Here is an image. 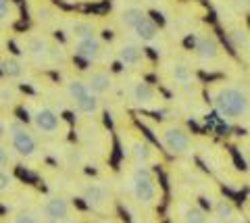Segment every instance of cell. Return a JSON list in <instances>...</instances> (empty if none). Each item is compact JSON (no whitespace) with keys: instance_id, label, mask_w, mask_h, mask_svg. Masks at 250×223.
Returning a JSON list of instances; mask_svg holds the SVG:
<instances>
[{"instance_id":"6da1fadb","label":"cell","mask_w":250,"mask_h":223,"mask_svg":"<svg viewBox=\"0 0 250 223\" xmlns=\"http://www.w3.org/2000/svg\"><path fill=\"white\" fill-rule=\"evenodd\" d=\"M210 98H213V106L219 117L228 121H238L250 113V98L236 86H228V83L219 86L213 90Z\"/></svg>"},{"instance_id":"7a4b0ae2","label":"cell","mask_w":250,"mask_h":223,"mask_svg":"<svg viewBox=\"0 0 250 223\" xmlns=\"http://www.w3.org/2000/svg\"><path fill=\"white\" fill-rule=\"evenodd\" d=\"M129 190L138 203L146 206H154L159 203V186H156L154 173L146 165H136L129 173Z\"/></svg>"},{"instance_id":"3957f363","label":"cell","mask_w":250,"mask_h":223,"mask_svg":"<svg viewBox=\"0 0 250 223\" xmlns=\"http://www.w3.org/2000/svg\"><path fill=\"white\" fill-rule=\"evenodd\" d=\"M156 138L163 144V148L175 157H186L192 152V138L190 132L179 125V123H165V125L159 127Z\"/></svg>"},{"instance_id":"277c9868","label":"cell","mask_w":250,"mask_h":223,"mask_svg":"<svg viewBox=\"0 0 250 223\" xmlns=\"http://www.w3.org/2000/svg\"><path fill=\"white\" fill-rule=\"evenodd\" d=\"M6 134H9L11 148L23 159H34L40 152V144H38L36 134H31L29 129L23 125L21 121H11L6 125Z\"/></svg>"},{"instance_id":"5b68a950","label":"cell","mask_w":250,"mask_h":223,"mask_svg":"<svg viewBox=\"0 0 250 223\" xmlns=\"http://www.w3.org/2000/svg\"><path fill=\"white\" fill-rule=\"evenodd\" d=\"M123 148L136 165H150L154 159V148L142 134H123Z\"/></svg>"},{"instance_id":"8992f818","label":"cell","mask_w":250,"mask_h":223,"mask_svg":"<svg viewBox=\"0 0 250 223\" xmlns=\"http://www.w3.org/2000/svg\"><path fill=\"white\" fill-rule=\"evenodd\" d=\"M40 217L46 223H67L71 221V204L62 196H50L40 206Z\"/></svg>"},{"instance_id":"52a82bcc","label":"cell","mask_w":250,"mask_h":223,"mask_svg":"<svg viewBox=\"0 0 250 223\" xmlns=\"http://www.w3.org/2000/svg\"><path fill=\"white\" fill-rule=\"evenodd\" d=\"M31 121H34V127L38 129V134H42V136H59L61 125H62L59 113L46 104H40L38 109H34Z\"/></svg>"},{"instance_id":"ba28073f","label":"cell","mask_w":250,"mask_h":223,"mask_svg":"<svg viewBox=\"0 0 250 223\" xmlns=\"http://www.w3.org/2000/svg\"><path fill=\"white\" fill-rule=\"evenodd\" d=\"M127 94H129V101L136 106H142V109H154L156 102L161 101L156 88L150 86V83L144 81V80H138L134 83H129Z\"/></svg>"},{"instance_id":"9c48e42d","label":"cell","mask_w":250,"mask_h":223,"mask_svg":"<svg viewBox=\"0 0 250 223\" xmlns=\"http://www.w3.org/2000/svg\"><path fill=\"white\" fill-rule=\"evenodd\" d=\"M48 48L50 42L46 40L40 34H29L25 36V44H23V52L36 63H42V61H48Z\"/></svg>"},{"instance_id":"30bf717a","label":"cell","mask_w":250,"mask_h":223,"mask_svg":"<svg viewBox=\"0 0 250 223\" xmlns=\"http://www.w3.org/2000/svg\"><path fill=\"white\" fill-rule=\"evenodd\" d=\"M75 55L83 59V61H98L103 57V40H100L98 36H90V38H82V40H75V46H73Z\"/></svg>"},{"instance_id":"8fae6325","label":"cell","mask_w":250,"mask_h":223,"mask_svg":"<svg viewBox=\"0 0 250 223\" xmlns=\"http://www.w3.org/2000/svg\"><path fill=\"white\" fill-rule=\"evenodd\" d=\"M194 50H196V57L202 63H215L219 57V44L213 36H198L196 42H194Z\"/></svg>"},{"instance_id":"7c38bea8","label":"cell","mask_w":250,"mask_h":223,"mask_svg":"<svg viewBox=\"0 0 250 223\" xmlns=\"http://www.w3.org/2000/svg\"><path fill=\"white\" fill-rule=\"evenodd\" d=\"M169 78H171V81H173V83H177L182 90H192V86H194L192 67L188 63H184V61H175V63H171Z\"/></svg>"},{"instance_id":"4fadbf2b","label":"cell","mask_w":250,"mask_h":223,"mask_svg":"<svg viewBox=\"0 0 250 223\" xmlns=\"http://www.w3.org/2000/svg\"><path fill=\"white\" fill-rule=\"evenodd\" d=\"M85 83H88V88H90L92 94L103 96V94H106V92H111L113 78H111V73H108V71H104V69H94V71L88 73V80H85Z\"/></svg>"},{"instance_id":"5bb4252c","label":"cell","mask_w":250,"mask_h":223,"mask_svg":"<svg viewBox=\"0 0 250 223\" xmlns=\"http://www.w3.org/2000/svg\"><path fill=\"white\" fill-rule=\"evenodd\" d=\"M82 196H83V201L92 206H103L111 201V194H108L106 186H103V183H90V186H85Z\"/></svg>"},{"instance_id":"9a60e30c","label":"cell","mask_w":250,"mask_h":223,"mask_svg":"<svg viewBox=\"0 0 250 223\" xmlns=\"http://www.w3.org/2000/svg\"><path fill=\"white\" fill-rule=\"evenodd\" d=\"M117 57H119V63L123 67H138L142 63V48L134 42H125L117 52Z\"/></svg>"},{"instance_id":"2e32d148","label":"cell","mask_w":250,"mask_h":223,"mask_svg":"<svg viewBox=\"0 0 250 223\" xmlns=\"http://www.w3.org/2000/svg\"><path fill=\"white\" fill-rule=\"evenodd\" d=\"M131 32L136 34L138 40H142V42H154L156 36H159V27H156V23L146 15V17L140 21L138 25L131 29Z\"/></svg>"},{"instance_id":"e0dca14e","label":"cell","mask_w":250,"mask_h":223,"mask_svg":"<svg viewBox=\"0 0 250 223\" xmlns=\"http://www.w3.org/2000/svg\"><path fill=\"white\" fill-rule=\"evenodd\" d=\"M0 71H2L6 78L9 80H19L21 75H23V63L19 59H15V57H6V59H2L0 61Z\"/></svg>"},{"instance_id":"ac0fdd59","label":"cell","mask_w":250,"mask_h":223,"mask_svg":"<svg viewBox=\"0 0 250 223\" xmlns=\"http://www.w3.org/2000/svg\"><path fill=\"white\" fill-rule=\"evenodd\" d=\"M75 109H77V113L92 117V115H96L100 111V101H98L96 94H92L90 92V94H85L83 98H80V101L75 102Z\"/></svg>"},{"instance_id":"d6986e66","label":"cell","mask_w":250,"mask_h":223,"mask_svg":"<svg viewBox=\"0 0 250 223\" xmlns=\"http://www.w3.org/2000/svg\"><path fill=\"white\" fill-rule=\"evenodd\" d=\"M182 219L184 223H207V213L194 203L182 204Z\"/></svg>"},{"instance_id":"ffe728a7","label":"cell","mask_w":250,"mask_h":223,"mask_svg":"<svg viewBox=\"0 0 250 223\" xmlns=\"http://www.w3.org/2000/svg\"><path fill=\"white\" fill-rule=\"evenodd\" d=\"M65 90H67V96L73 101V104L80 101V98H83L85 94H90V88L83 80H69L65 83Z\"/></svg>"},{"instance_id":"44dd1931","label":"cell","mask_w":250,"mask_h":223,"mask_svg":"<svg viewBox=\"0 0 250 223\" xmlns=\"http://www.w3.org/2000/svg\"><path fill=\"white\" fill-rule=\"evenodd\" d=\"M144 17H146V13L140 9V6H127V9L121 13V23H123V27L134 29Z\"/></svg>"},{"instance_id":"7402d4cb","label":"cell","mask_w":250,"mask_h":223,"mask_svg":"<svg viewBox=\"0 0 250 223\" xmlns=\"http://www.w3.org/2000/svg\"><path fill=\"white\" fill-rule=\"evenodd\" d=\"M69 34H71L75 40H82V38L96 36V29H94V23H90V21H73L71 25H69Z\"/></svg>"},{"instance_id":"603a6c76","label":"cell","mask_w":250,"mask_h":223,"mask_svg":"<svg viewBox=\"0 0 250 223\" xmlns=\"http://www.w3.org/2000/svg\"><path fill=\"white\" fill-rule=\"evenodd\" d=\"M19 101V92L13 83H0V104L2 106H13Z\"/></svg>"},{"instance_id":"cb8c5ba5","label":"cell","mask_w":250,"mask_h":223,"mask_svg":"<svg viewBox=\"0 0 250 223\" xmlns=\"http://www.w3.org/2000/svg\"><path fill=\"white\" fill-rule=\"evenodd\" d=\"M215 217L221 221V223H231L233 217H236V211L228 201H219L215 204Z\"/></svg>"},{"instance_id":"d4e9b609","label":"cell","mask_w":250,"mask_h":223,"mask_svg":"<svg viewBox=\"0 0 250 223\" xmlns=\"http://www.w3.org/2000/svg\"><path fill=\"white\" fill-rule=\"evenodd\" d=\"M231 44L236 46V48L240 50H248L250 48V34L246 32V29H242V27H236V29H231Z\"/></svg>"},{"instance_id":"484cf974","label":"cell","mask_w":250,"mask_h":223,"mask_svg":"<svg viewBox=\"0 0 250 223\" xmlns=\"http://www.w3.org/2000/svg\"><path fill=\"white\" fill-rule=\"evenodd\" d=\"M15 188H17L15 178L6 171V169H0V194H11Z\"/></svg>"},{"instance_id":"4316f807","label":"cell","mask_w":250,"mask_h":223,"mask_svg":"<svg viewBox=\"0 0 250 223\" xmlns=\"http://www.w3.org/2000/svg\"><path fill=\"white\" fill-rule=\"evenodd\" d=\"M9 223H40V219H38L34 213H29V211H19V213L11 215Z\"/></svg>"},{"instance_id":"83f0119b","label":"cell","mask_w":250,"mask_h":223,"mask_svg":"<svg viewBox=\"0 0 250 223\" xmlns=\"http://www.w3.org/2000/svg\"><path fill=\"white\" fill-rule=\"evenodd\" d=\"M13 19V0H0V25Z\"/></svg>"},{"instance_id":"f1b7e54d","label":"cell","mask_w":250,"mask_h":223,"mask_svg":"<svg viewBox=\"0 0 250 223\" xmlns=\"http://www.w3.org/2000/svg\"><path fill=\"white\" fill-rule=\"evenodd\" d=\"M13 163V157H11V150H9V146L0 142V169H6V167H11Z\"/></svg>"},{"instance_id":"f546056e","label":"cell","mask_w":250,"mask_h":223,"mask_svg":"<svg viewBox=\"0 0 250 223\" xmlns=\"http://www.w3.org/2000/svg\"><path fill=\"white\" fill-rule=\"evenodd\" d=\"M82 161H83L82 150H77V148H69L67 150V163H69V167H80Z\"/></svg>"},{"instance_id":"4dcf8cb0","label":"cell","mask_w":250,"mask_h":223,"mask_svg":"<svg viewBox=\"0 0 250 223\" xmlns=\"http://www.w3.org/2000/svg\"><path fill=\"white\" fill-rule=\"evenodd\" d=\"M242 155H244V163H246V167L250 169V144L242 148Z\"/></svg>"},{"instance_id":"1f68e13d","label":"cell","mask_w":250,"mask_h":223,"mask_svg":"<svg viewBox=\"0 0 250 223\" xmlns=\"http://www.w3.org/2000/svg\"><path fill=\"white\" fill-rule=\"evenodd\" d=\"M248 213H250V204H248Z\"/></svg>"}]
</instances>
